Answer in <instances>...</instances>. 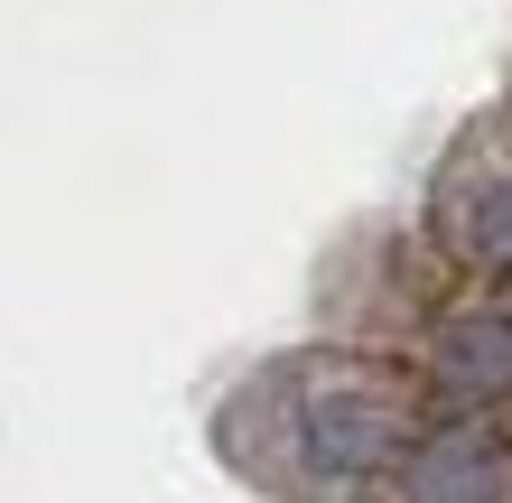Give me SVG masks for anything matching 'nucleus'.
Masks as SVG:
<instances>
[{
    "label": "nucleus",
    "mask_w": 512,
    "mask_h": 503,
    "mask_svg": "<svg viewBox=\"0 0 512 503\" xmlns=\"http://www.w3.org/2000/svg\"><path fill=\"white\" fill-rule=\"evenodd\" d=\"M364 503H512V410H429Z\"/></svg>",
    "instance_id": "obj_2"
},
{
    "label": "nucleus",
    "mask_w": 512,
    "mask_h": 503,
    "mask_svg": "<svg viewBox=\"0 0 512 503\" xmlns=\"http://www.w3.org/2000/svg\"><path fill=\"white\" fill-rule=\"evenodd\" d=\"M252 401L270 420V466L326 503H364L438 410L429 382L410 373V354H373V345L289 354Z\"/></svg>",
    "instance_id": "obj_1"
},
{
    "label": "nucleus",
    "mask_w": 512,
    "mask_h": 503,
    "mask_svg": "<svg viewBox=\"0 0 512 503\" xmlns=\"http://www.w3.org/2000/svg\"><path fill=\"white\" fill-rule=\"evenodd\" d=\"M438 243L457 271L512 289V150L503 140H466L438 177Z\"/></svg>",
    "instance_id": "obj_4"
},
{
    "label": "nucleus",
    "mask_w": 512,
    "mask_h": 503,
    "mask_svg": "<svg viewBox=\"0 0 512 503\" xmlns=\"http://www.w3.org/2000/svg\"><path fill=\"white\" fill-rule=\"evenodd\" d=\"M410 373L438 410H512V289H466L429 317Z\"/></svg>",
    "instance_id": "obj_3"
}]
</instances>
